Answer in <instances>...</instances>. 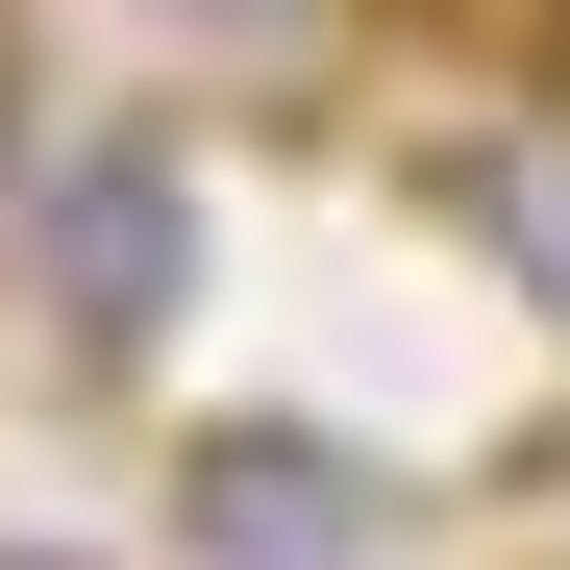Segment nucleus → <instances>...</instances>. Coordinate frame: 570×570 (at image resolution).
Returning <instances> with one entry per match:
<instances>
[{
    "mask_svg": "<svg viewBox=\"0 0 570 570\" xmlns=\"http://www.w3.org/2000/svg\"><path fill=\"white\" fill-rule=\"evenodd\" d=\"M174 546H199V570H372L397 497H372L323 422H224L199 471H174Z\"/></svg>",
    "mask_w": 570,
    "mask_h": 570,
    "instance_id": "obj_1",
    "label": "nucleus"
},
{
    "mask_svg": "<svg viewBox=\"0 0 570 570\" xmlns=\"http://www.w3.org/2000/svg\"><path fill=\"white\" fill-rule=\"evenodd\" d=\"M50 248H75V347H125V323L174 298V174H149V149H75V174H50Z\"/></svg>",
    "mask_w": 570,
    "mask_h": 570,
    "instance_id": "obj_2",
    "label": "nucleus"
},
{
    "mask_svg": "<svg viewBox=\"0 0 570 570\" xmlns=\"http://www.w3.org/2000/svg\"><path fill=\"white\" fill-rule=\"evenodd\" d=\"M149 26H199V50H347L372 0H149Z\"/></svg>",
    "mask_w": 570,
    "mask_h": 570,
    "instance_id": "obj_3",
    "label": "nucleus"
},
{
    "mask_svg": "<svg viewBox=\"0 0 570 570\" xmlns=\"http://www.w3.org/2000/svg\"><path fill=\"white\" fill-rule=\"evenodd\" d=\"M0 174H26V100H0Z\"/></svg>",
    "mask_w": 570,
    "mask_h": 570,
    "instance_id": "obj_4",
    "label": "nucleus"
},
{
    "mask_svg": "<svg viewBox=\"0 0 570 570\" xmlns=\"http://www.w3.org/2000/svg\"><path fill=\"white\" fill-rule=\"evenodd\" d=\"M546 100H570V50H546Z\"/></svg>",
    "mask_w": 570,
    "mask_h": 570,
    "instance_id": "obj_5",
    "label": "nucleus"
}]
</instances>
